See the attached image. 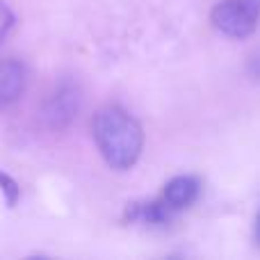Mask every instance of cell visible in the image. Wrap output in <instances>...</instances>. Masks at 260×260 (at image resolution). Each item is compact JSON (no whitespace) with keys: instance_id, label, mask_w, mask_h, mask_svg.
<instances>
[{"instance_id":"obj_1","label":"cell","mask_w":260,"mask_h":260,"mask_svg":"<svg viewBox=\"0 0 260 260\" xmlns=\"http://www.w3.org/2000/svg\"><path fill=\"white\" fill-rule=\"evenodd\" d=\"M94 139L101 155L112 169H130L139 160L144 146V133L139 123L117 105L99 110L91 123Z\"/></svg>"},{"instance_id":"obj_2","label":"cell","mask_w":260,"mask_h":260,"mask_svg":"<svg viewBox=\"0 0 260 260\" xmlns=\"http://www.w3.org/2000/svg\"><path fill=\"white\" fill-rule=\"evenodd\" d=\"M260 0H221L212 9V25L226 37L242 39L258 27Z\"/></svg>"},{"instance_id":"obj_3","label":"cell","mask_w":260,"mask_h":260,"mask_svg":"<svg viewBox=\"0 0 260 260\" xmlns=\"http://www.w3.org/2000/svg\"><path fill=\"white\" fill-rule=\"evenodd\" d=\"M199 187L201 185H199V180L194 176H178V178L169 180L165 185V192H162L160 201L169 208L171 215H176V212L185 210V208H189L197 201Z\"/></svg>"},{"instance_id":"obj_4","label":"cell","mask_w":260,"mask_h":260,"mask_svg":"<svg viewBox=\"0 0 260 260\" xmlns=\"http://www.w3.org/2000/svg\"><path fill=\"white\" fill-rule=\"evenodd\" d=\"M25 69L21 62L3 59L0 62V105H9L25 91Z\"/></svg>"},{"instance_id":"obj_5","label":"cell","mask_w":260,"mask_h":260,"mask_svg":"<svg viewBox=\"0 0 260 260\" xmlns=\"http://www.w3.org/2000/svg\"><path fill=\"white\" fill-rule=\"evenodd\" d=\"M12 25H14V16H12V12H9V7L3 3V0H0V41H3L5 37L9 35Z\"/></svg>"},{"instance_id":"obj_6","label":"cell","mask_w":260,"mask_h":260,"mask_svg":"<svg viewBox=\"0 0 260 260\" xmlns=\"http://www.w3.org/2000/svg\"><path fill=\"white\" fill-rule=\"evenodd\" d=\"M0 185H5V192H9V203H14L16 201V194H18V189H16V183H14L9 176H5V174H0Z\"/></svg>"},{"instance_id":"obj_7","label":"cell","mask_w":260,"mask_h":260,"mask_svg":"<svg viewBox=\"0 0 260 260\" xmlns=\"http://www.w3.org/2000/svg\"><path fill=\"white\" fill-rule=\"evenodd\" d=\"M253 71H256L258 76H260V53L256 55V59H253Z\"/></svg>"},{"instance_id":"obj_8","label":"cell","mask_w":260,"mask_h":260,"mask_svg":"<svg viewBox=\"0 0 260 260\" xmlns=\"http://www.w3.org/2000/svg\"><path fill=\"white\" fill-rule=\"evenodd\" d=\"M258 242H260V217H258Z\"/></svg>"}]
</instances>
